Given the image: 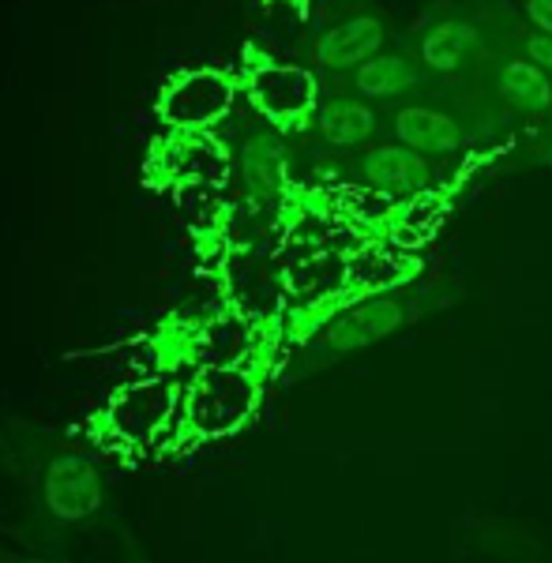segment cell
<instances>
[{"label": "cell", "mask_w": 552, "mask_h": 563, "mask_svg": "<svg viewBox=\"0 0 552 563\" xmlns=\"http://www.w3.org/2000/svg\"><path fill=\"white\" fill-rule=\"evenodd\" d=\"M252 406V384L238 368L214 365L196 379L188 390V424L203 435L230 432L233 424L249 413Z\"/></svg>", "instance_id": "6da1fadb"}, {"label": "cell", "mask_w": 552, "mask_h": 563, "mask_svg": "<svg viewBox=\"0 0 552 563\" xmlns=\"http://www.w3.org/2000/svg\"><path fill=\"white\" fill-rule=\"evenodd\" d=\"M174 402L177 387L169 379H143L135 387H124L110 406V429L117 440L143 443L166 424V417L174 413Z\"/></svg>", "instance_id": "7a4b0ae2"}, {"label": "cell", "mask_w": 552, "mask_h": 563, "mask_svg": "<svg viewBox=\"0 0 552 563\" xmlns=\"http://www.w3.org/2000/svg\"><path fill=\"white\" fill-rule=\"evenodd\" d=\"M225 109H230V84L214 71H192V76L177 79L158 102V113L169 124H180V129H199V124L219 121Z\"/></svg>", "instance_id": "3957f363"}, {"label": "cell", "mask_w": 552, "mask_h": 563, "mask_svg": "<svg viewBox=\"0 0 552 563\" xmlns=\"http://www.w3.org/2000/svg\"><path fill=\"white\" fill-rule=\"evenodd\" d=\"M256 102L271 117H294L312 102V79L294 68H267L252 87Z\"/></svg>", "instance_id": "277c9868"}, {"label": "cell", "mask_w": 552, "mask_h": 563, "mask_svg": "<svg viewBox=\"0 0 552 563\" xmlns=\"http://www.w3.org/2000/svg\"><path fill=\"white\" fill-rule=\"evenodd\" d=\"M49 499L57 504L60 515H68V519L87 515L90 507L98 504V485H95V477H90V470L84 466V462H65V466L53 470Z\"/></svg>", "instance_id": "5b68a950"}, {"label": "cell", "mask_w": 552, "mask_h": 563, "mask_svg": "<svg viewBox=\"0 0 552 563\" xmlns=\"http://www.w3.org/2000/svg\"><path fill=\"white\" fill-rule=\"evenodd\" d=\"M244 346V331L238 323H211L199 334V357L211 361V365H225L233 361Z\"/></svg>", "instance_id": "8992f818"}, {"label": "cell", "mask_w": 552, "mask_h": 563, "mask_svg": "<svg viewBox=\"0 0 552 563\" xmlns=\"http://www.w3.org/2000/svg\"><path fill=\"white\" fill-rule=\"evenodd\" d=\"M376 45V26L373 23H354L350 31L331 34L328 45H323V57L328 60H354L357 53L373 49Z\"/></svg>", "instance_id": "52a82bcc"}, {"label": "cell", "mask_w": 552, "mask_h": 563, "mask_svg": "<svg viewBox=\"0 0 552 563\" xmlns=\"http://www.w3.org/2000/svg\"><path fill=\"white\" fill-rule=\"evenodd\" d=\"M402 132L410 135L413 143H440V135H443V140H451L448 124L432 121L429 113H406L402 117Z\"/></svg>", "instance_id": "ba28073f"}]
</instances>
